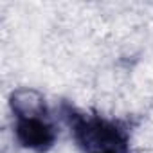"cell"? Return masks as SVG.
<instances>
[{"instance_id":"6da1fadb","label":"cell","mask_w":153,"mask_h":153,"mask_svg":"<svg viewBox=\"0 0 153 153\" xmlns=\"http://www.w3.org/2000/svg\"><path fill=\"white\" fill-rule=\"evenodd\" d=\"M70 130L81 153H130L128 131L101 115H78Z\"/></svg>"},{"instance_id":"7a4b0ae2","label":"cell","mask_w":153,"mask_h":153,"mask_svg":"<svg viewBox=\"0 0 153 153\" xmlns=\"http://www.w3.org/2000/svg\"><path fill=\"white\" fill-rule=\"evenodd\" d=\"M7 105L15 117V123L49 119V101L45 94L36 87L13 88L7 97Z\"/></svg>"},{"instance_id":"277c9868","label":"cell","mask_w":153,"mask_h":153,"mask_svg":"<svg viewBox=\"0 0 153 153\" xmlns=\"http://www.w3.org/2000/svg\"><path fill=\"white\" fill-rule=\"evenodd\" d=\"M130 153H153V148H135Z\"/></svg>"},{"instance_id":"3957f363","label":"cell","mask_w":153,"mask_h":153,"mask_svg":"<svg viewBox=\"0 0 153 153\" xmlns=\"http://www.w3.org/2000/svg\"><path fill=\"white\" fill-rule=\"evenodd\" d=\"M15 137L24 148L33 151H43L54 142L56 131L51 119L27 121V123H15Z\"/></svg>"}]
</instances>
